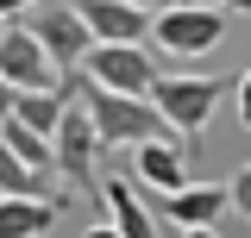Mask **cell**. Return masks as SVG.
Instances as JSON below:
<instances>
[{
  "mask_svg": "<svg viewBox=\"0 0 251 238\" xmlns=\"http://www.w3.org/2000/svg\"><path fill=\"white\" fill-rule=\"evenodd\" d=\"M151 31L163 44V57H207L220 38H226V6H207V0H170L151 13Z\"/></svg>",
  "mask_w": 251,
  "mask_h": 238,
  "instance_id": "2",
  "label": "cell"
},
{
  "mask_svg": "<svg viewBox=\"0 0 251 238\" xmlns=\"http://www.w3.org/2000/svg\"><path fill=\"white\" fill-rule=\"evenodd\" d=\"M182 238H220L214 226H182Z\"/></svg>",
  "mask_w": 251,
  "mask_h": 238,
  "instance_id": "19",
  "label": "cell"
},
{
  "mask_svg": "<svg viewBox=\"0 0 251 238\" xmlns=\"http://www.w3.org/2000/svg\"><path fill=\"white\" fill-rule=\"evenodd\" d=\"M63 219V194H0V238H44Z\"/></svg>",
  "mask_w": 251,
  "mask_h": 238,
  "instance_id": "10",
  "label": "cell"
},
{
  "mask_svg": "<svg viewBox=\"0 0 251 238\" xmlns=\"http://www.w3.org/2000/svg\"><path fill=\"white\" fill-rule=\"evenodd\" d=\"M75 13L88 38H107V44H145V31H151V13L132 0H75Z\"/></svg>",
  "mask_w": 251,
  "mask_h": 238,
  "instance_id": "9",
  "label": "cell"
},
{
  "mask_svg": "<svg viewBox=\"0 0 251 238\" xmlns=\"http://www.w3.org/2000/svg\"><path fill=\"white\" fill-rule=\"evenodd\" d=\"M31 6H38V0H0V13H6V19H25Z\"/></svg>",
  "mask_w": 251,
  "mask_h": 238,
  "instance_id": "17",
  "label": "cell"
},
{
  "mask_svg": "<svg viewBox=\"0 0 251 238\" xmlns=\"http://www.w3.org/2000/svg\"><path fill=\"white\" fill-rule=\"evenodd\" d=\"M100 157H107V144L94 138L88 113H82V100H69L57 119V132H50V169H63V182L69 188H94V176H100Z\"/></svg>",
  "mask_w": 251,
  "mask_h": 238,
  "instance_id": "5",
  "label": "cell"
},
{
  "mask_svg": "<svg viewBox=\"0 0 251 238\" xmlns=\"http://www.w3.org/2000/svg\"><path fill=\"white\" fill-rule=\"evenodd\" d=\"M75 69H82V82L113 88V94H151L157 82V63L145 57V44H107V38H88Z\"/></svg>",
  "mask_w": 251,
  "mask_h": 238,
  "instance_id": "4",
  "label": "cell"
},
{
  "mask_svg": "<svg viewBox=\"0 0 251 238\" xmlns=\"http://www.w3.org/2000/svg\"><path fill=\"white\" fill-rule=\"evenodd\" d=\"M0 75H6L19 94H25V88H57V82H63V69L44 57V44H38L25 25H6V31H0Z\"/></svg>",
  "mask_w": 251,
  "mask_h": 238,
  "instance_id": "7",
  "label": "cell"
},
{
  "mask_svg": "<svg viewBox=\"0 0 251 238\" xmlns=\"http://www.w3.org/2000/svg\"><path fill=\"white\" fill-rule=\"evenodd\" d=\"M0 194H44V176L19 150H6V138H0Z\"/></svg>",
  "mask_w": 251,
  "mask_h": 238,
  "instance_id": "14",
  "label": "cell"
},
{
  "mask_svg": "<svg viewBox=\"0 0 251 238\" xmlns=\"http://www.w3.org/2000/svg\"><path fill=\"white\" fill-rule=\"evenodd\" d=\"M0 138H6V150H19L38 176L50 169V138H44V132H31V125H19V119L6 113V119H0Z\"/></svg>",
  "mask_w": 251,
  "mask_h": 238,
  "instance_id": "13",
  "label": "cell"
},
{
  "mask_svg": "<svg viewBox=\"0 0 251 238\" xmlns=\"http://www.w3.org/2000/svg\"><path fill=\"white\" fill-rule=\"evenodd\" d=\"M107 226L120 238H157V219H151V207H138V194H132V182H107Z\"/></svg>",
  "mask_w": 251,
  "mask_h": 238,
  "instance_id": "12",
  "label": "cell"
},
{
  "mask_svg": "<svg viewBox=\"0 0 251 238\" xmlns=\"http://www.w3.org/2000/svg\"><path fill=\"white\" fill-rule=\"evenodd\" d=\"M75 100H82V113H88L94 138L113 150V144H145V138H170V125L163 113L151 107V94H113V88H94V82H75Z\"/></svg>",
  "mask_w": 251,
  "mask_h": 238,
  "instance_id": "1",
  "label": "cell"
},
{
  "mask_svg": "<svg viewBox=\"0 0 251 238\" xmlns=\"http://www.w3.org/2000/svg\"><path fill=\"white\" fill-rule=\"evenodd\" d=\"M226 88L232 82H220V75H157L151 82V107L163 113V125L170 132H201L207 119H214V107L226 100Z\"/></svg>",
  "mask_w": 251,
  "mask_h": 238,
  "instance_id": "3",
  "label": "cell"
},
{
  "mask_svg": "<svg viewBox=\"0 0 251 238\" xmlns=\"http://www.w3.org/2000/svg\"><path fill=\"white\" fill-rule=\"evenodd\" d=\"M132 6H145V13H157V6H170V0H132Z\"/></svg>",
  "mask_w": 251,
  "mask_h": 238,
  "instance_id": "22",
  "label": "cell"
},
{
  "mask_svg": "<svg viewBox=\"0 0 251 238\" xmlns=\"http://www.w3.org/2000/svg\"><path fill=\"white\" fill-rule=\"evenodd\" d=\"M188 163H195V150L170 144V138H145V144H132V182H138V188H157V194L182 188V182H188Z\"/></svg>",
  "mask_w": 251,
  "mask_h": 238,
  "instance_id": "8",
  "label": "cell"
},
{
  "mask_svg": "<svg viewBox=\"0 0 251 238\" xmlns=\"http://www.w3.org/2000/svg\"><path fill=\"white\" fill-rule=\"evenodd\" d=\"M207 6H226V13L239 6V13H251V0H207Z\"/></svg>",
  "mask_w": 251,
  "mask_h": 238,
  "instance_id": "20",
  "label": "cell"
},
{
  "mask_svg": "<svg viewBox=\"0 0 251 238\" xmlns=\"http://www.w3.org/2000/svg\"><path fill=\"white\" fill-rule=\"evenodd\" d=\"M239 125H251V75L239 82Z\"/></svg>",
  "mask_w": 251,
  "mask_h": 238,
  "instance_id": "16",
  "label": "cell"
},
{
  "mask_svg": "<svg viewBox=\"0 0 251 238\" xmlns=\"http://www.w3.org/2000/svg\"><path fill=\"white\" fill-rule=\"evenodd\" d=\"M82 238H120V232H113V226H88Z\"/></svg>",
  "mask_w": 251,
  "mask_h": 238,
  "instance_id": "21",
  "label": "cell"
},
{
  "mask_svg": "<svg viewBox=\"0 0 251 238\" xmlns=\"http://www.w3.org/2000/svg\"><path fill=\"white\" fill-rule=\"evenodd\" d=\"M6 25H13V19H6V13H0V31H6Z\"/></svg>",
  "mask_w": 251,
  "mask_h": 238,
  "instance_id": "23",
  "label": "cell"
},
{
  "mask_svg": "<svg viewBox=\"0 0 251 238\" xmlns=\"http://www.w3.org/2000/svg\"><path fill=\"white\" fill-rule=\"evenodd\" d=\"M13 94H19V88H13V82H6V75H0V119L13 113Z\"/></svg>",
  "mask_w": 251,
  "mask_h": 238,
  "instance_id": "18",
  "label": "cell"
},
{
  "mask_svg": "<svg viewBox=\"0 0 251 238\" xmlns=\"http://www.w3.org/2000/svg\"><path fill=\"white\" fill-rule=\"evenodd\" d=\"M226 201H232V207H239V213L251 219V163H245V169H239L232 182H226Z\"/></svg>",
  "mask_w": 251,
  "mask_h": 238,
  "instance_id": "15",
  "label": "cell"
},
{
  "mask_svg": "<svg viewBox=\"0 0 251 238\" xmlns=\"http://www.w3.org/2000/svg\"><path fill=\"white\" fill-rule=\"evenodd\" d=\"M163 213L176 226H214L220 213H232V201H226V182H182L163 194Z\"/></svg>",
  "mask_w": 251,
  "mask_h": 238,
  "instance_id": "11",
  "label": "cell"
},
{
  "mask_svg": "<svg viewBox=\"0 0 251 238\" xmlns=\"http://www.w3.org/2000/svg\"><path fill=\"white\" fill-rule=\"evenodd\" d=\"M25 31L44 44V57L57 63L63 75H69V69L82 63V50H88V25H82L75 6H44V0H38V6L25 13Z\"/></svg>",
  "mask_w": 251,
  "mask_h": 238,
  "instance_id": "6",
  "label": "cell"
}]
</instances>
